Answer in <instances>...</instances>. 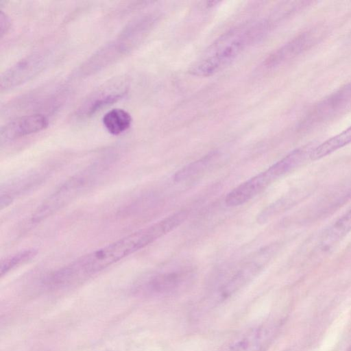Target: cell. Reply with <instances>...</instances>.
I'll return each mask as SVG.
<instances>
[{
    "label": "cell",
    "mask_w": 351,
    "mask_h": 351,
    "mask_svg": "<svg viewBox=\"0 0 351 351\" xmlns=\"http://www.w3.org/2000/svg\"><path fill=\"white\" fill-rule=\"evenodd\" d=\"M217 156V152H213L195 161L189 163L175 173L173 180L176 182H180L199 175L208 168Z\"/></svg>",
    "instance_id": "cell-15"
},
{
    "label": "cell",
    "mask_w": 351,
    "mask_h": 351,
    "mask_svg": "<svg viewBox=\"0 0 351 351\" xmlns=\"http://www.w3.org/2000/svg\"><path fill=\"white\" fill-rule=\"evenodd\" d=\"M45 63V58L40 54H33L19 60L2 74L1 90L28 81L43 69Z\"/></svg>",
    "instance_id": "cell-8"
},
{
    "label": "cell",
    "mask_w": 351,
    "mask_h": 351,
    "mask_svg": "<svg viewBox=\"0 0 351 351\" xmlns=\"http://www.w3.org/2000/svg\"><path fill=\"white\" fill-rule=\"evenodd\" d=\"M276 180L275 176L268 168L232 190L226 196L225 202L228 206H241L254 198Z\"/></svg>",
    "instance_id": "cell-9"
},
{
    "label": "cell",
    "mask_w": 351,
    "mask_h": 351,
    "mask_svg": "<svg viewBox=\"0 0 351 351\" xmlns=\"http://www.w3.org/2000/svg\"><path fill=\"white\" fill-rule=\"evenodd\" d=\"M273 336V328L261 324L239 335L219 351H266Z\"/></svg>",
    "instance_id": "cell-7"
},
{
    "label": "cell",
    "mask_w": 351,
    "mask_h": 351,
    "mask_svg": "<svg viewBox=\"0 0 351 351\" xmlns=\"http://www.w3.org/2000/svg\"><path fill=\"white\" fill-rule=\"evenodd\" d=\"M350 143H351V126L315 146L310 158L312 160L321 159Z\"/></svg>",
    "instance_id": "cell-13"
},
{
    "label": "cell",
    "mask_w": 351,
    "mask_h": 351,
    "mask_svg": "<svg viewBox=\"0 0 351 351\" xmlns=\"http://www.w3.org/2000/svg\"><path fill=\"white\" fill-rule=\"evenodd\" d=\"M186 218V213L179 210L147 228L85 254L51 274L45 285L51 289H62L80 284L152 243L181 225Z\"/></svg>",
    "instance_id": "cell-1"
},
{
    "label": "cell",
    "mask_w": 351,
    "mask_h": 351,
    "mask_svg": "<svg viewBox=\"0 0 351 351\" xmlns=\"http://www.w3.org/2000/svg\"><path fill=\"white\" fill-rule=\"evenodd\" d=\"M132 117L123 109L114 108L106 112L102 122L109 133L119 135L127 130L131 125Z\"/></svg>",
    "instance_id": "cell-14"
},
{
    "label": "cell",
    "mask_w": 351,
    "mask_h": 351,
    "mask_svg": "<svg viewBox=\"0 0 351 351\" xmlns=\"http://www.w3.org/2000/svg\"><path fill=\"white\" fill-rule=\"evenodd\" d=\"M326 33L324 25H317L299 34L270 54L264 66L273 68L291 60L318 43Z\"/></svg>",
    "instance_id": "cell-5"
},
{
    "label": "cell",
    "mask_w": 351,
    "mask_h": 351,
    "mask_svg": "<svg viewBox=\"0 0 351 351\" xmlns=\"http://www.w3.org/2000/svg\"><path fill=\"white\" fill-rule=\"evenodd\" d=\"M115 84L117 82H110L90 95L80 108L78 115L82 117H90L102 108L121 99L126 93V87L121 88Z\"/></svg>",
    "instance_id": "cell-11"
},
{
    "label": "cell",
    "mask_w": 351,
    "mask_h": 351,
    "mask_svg": "<svg viewBox=\"0 0 351 351\" xmlns=\"http://www.w3.org/2000/svg\"><path fill=\"white\" fill-rule=\"evenodd\" d=\"M276 250V245H271L258 252L220 285L217 291V298L221 301L243 287L260 272Z\"/></svg>",
    "instance_id": "cell-6"
},
{
    "label": "cell",
    "mask_w": 351,
    "mask_h": 351,
    "mask_svg": "<svg viewBox=\"0 0 351 351\" xmlns=\"http://www.w3.org/2000/svg\"><path fill=\"white\" fill-rule=\"evenodd\" d=\"M265 22L244 25L232 29L217 38L189 72L196 76L211 75L232 62L247 46L259 40L267 32Z\"/></svg>",
    "instance_id": "cell-2"
},
{
    "label": "cell",
    "mask_w": 351,
    "mask_h": 351,
    "mask_svg": "<svg viewBox=\"0 0 351 351\" xmlns=\"http://www.w3.org/2000/svg\"><path fill=\"white\" fill-rule=\"evenodd\" d=\"M84 178L78 177L71 179L60 189L53 194L36 212L34 219L40 220L63 206L75 194L84 184Z\"/></svg>",
    "instance_id": "cell-12"
},
{
    "label": "cell",
    "mask_w": 351,
    "mask_h": 351,
    "mask_svg": "<svg viewBox=\"0 0 351 351\" xmlns=\"http://www.w3.org/2000/svg\"><path fill=\"white\" fill-rule=\"evenodd\" d=\"M49 124L47 118L40 114L24 115L14 119L1 128V140H14L45 129Z\"/></svg>",
    "instance_id": "cell-10"
},
{
    "label": "cell",
    "mask_w": 351,
    "mask_h": 351,
    "mask_svg": "<svg viewBox=\"0 0 351 351\" xmlns=\"http://www.w3.org/2000/svg\"><path fill=\"white\" fill-rule=\"evenodd\" d=\"M11 21L9 16L3 11L0 12V34L2 38L10 29Z\"/></svg>",
    "instance_id": "cell-18"
},
{
    "label": "cell",
    "mask_w": 351,
    "mask_h": 351,
    "mask_svg": "<svg viewBox=\"0 0 351 351\" xmlns=\"http://www.w3.org/2000/svg\"><path fill=\"white\" fill-rule=\"evenodd\" d=\"M350 351H351V350H350Z\"/></svg>",
    "instance_id": "cell-19"
},
{
    "label": "cell",
    "mask_w": 351,
    "mask_h": 351,
    "mask_svg": "<svg viewBox=\"0 0 351 351\" xmlns=\"http://www.w3.org/2000/svg\"><path fill=\"white\" fill-rule=\"evenodd\" d=\"M351 230V209L339 218L324 234L321 246L329 248L339 241Z\"/></svg>",
    "instance_id": "cell-16"
},
{
    "label": "cell",
    "mask_w": 351,
    "mask_h": 351,
    "mask_svg": "<svg viewBox=\"0 0 351 351\" xmlns=\"http://www.w3.org/2000/svg\"><path fill=\"white\" fill-rule=\"evenodd\" d=\"M351 110V81L315 105L300 127L309 130L324 124Z\"/></svg>",
    "instance_id": "cell-4"
},
{
    "label": "cell",
    "mask_w": 351,
    "mask_h": 351,
    "mask_svg": "<svg viewBox=\"0 0 351 351\" xmlns=\"http://www.w3.org/2000/svg\"><path fill=\"white\" fill-rule=\"evenodd\" d=\"M195 271L190 264H172L149 276L140 291L150 296H171L186 290L193 282Z\"/></svg>",
    "instance_id": "cell-3"
},
{
    "label": "cell",
    "mask_w": 351,
    "mask_h": 351,
    "mask_svg": "<svg viewBox=\"0 0 351 351\" xmlns=\"http://www.w3.org/2000/svg\"><path fill=\"white\" fill-rule=\"evenodd\" d=\"M35 254L34 250H24L2 261L0 268L1 276H3L14 267L32 259Z\"/></svg>",
    "instance_id": "cell-17"
}]
</instances>
